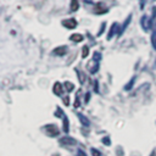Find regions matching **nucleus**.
<instances>
[{
  "label": "nucleus",
  "instance_id": "nucleus-1",
  "mask_svg": "<svg viewBox=\"0 0 156 156\" xmlns=\"http://www.w3.org/2000/svg\"><path fill=\"white\" fill-rule=\"evenodd\" d=\"M58 143H60L61 145H63V146H74V145H77V140H76L74 138L68 136V135L60 138V139H58Z\"/></svg>",
  "mask_w": 156,
  "mask_h": 156
},
{
  "label": "nucleus",
  "instance_id": "nucleus-2",
  "mask_svg": "<svg viewBox=\"0 0 156 156\" xmlns=\"http://www.w3.org/2000/svg\"><path fill=\"white\" fill-rule=\"evenodd\" d=\"M62 26L67 29H74L77 27V21L76 18H67L62 21Z\"/></svg>",
  "mask_w": 156,
  "mask_h": 156
},
{
  "label": "nucleus",
  "instance_id": "nucleus-3",
  "mask_svg": "<svg viewBox=\"0 0 156 156\" xmlns=\"http://www.w3.org/2000/svg\"><path fill=\"white\" fill-rule=\"evenodd\" d=\"M45 130L48 132V134H49L50 136H56V135H58V129H57V127H56L55 124H48V126H45Z\"/></svg>",
  "mask_w": 156,
  "mask_h": 156
},
{
  "label": "nucleus",
  "instance_id": "nucleus-4",
  "mask_svg": "<svg viewBox=\"0 0 156 156\" xmlns=\"http://www.w3.org/2000/svg\"><path fill=\"white\" fill-rule=\"evenodd\" d=\"M55 55H58V56H63V55H66V52H67V46H57V48H55L54 49V51H52Z\"/></svg>",
  "mask_w": 156,
  "mask_h": 156
},
{
  "label": "nucleus",
  "instance_id": "nucleus-5",
  "mask_svg": "<svg viewBox=\"0 0 156 156\" xmlns=\"http://www.w3.org/2000/svg\"><path fill=\"white\" fill-rule=\"evenodd\" d=\"M62 90H63V88H62V84L61 83H58V82H56L55 84H54V93L56 94V95H62Z\"/></svg>",
  "mask_w": 156,
  "mask_h": 156
},
{
  "label": "nucleus",
  "instance_id": "nucleus-6",
  "mask_svg": "<svg viewBox=\"0 0 156 156\" xmlns=\"http://www.w3.org/2000/svg\"><path fill=\"white\" fill-rule=\"evenodd\" d=\"M78 118H79V121H80V123H82V126L83 127H89V119L83 115V113H78Z\"/></svg>",
  "mask_w": 156,
  "mask_h": 156
},
{
  "label": "nucleus",
  "instance_id": "nucleus-7",
  "mask_svg": "<svg viewBox=\"0 0 156 156\" xmlns=\"http://www.w3.org/2000/svg\"><path fill=\"white\" fill-rule=\"evenodd\" d=\"M117 28H118V24H117V23H112V26H111V28H110V32H108V34H107V39H111V38H112V35L116 33Z\"/></svg>",
  "mask_w": 156,
  "mask_h": 156
},
{
  "label": "nucleus",
  "instance_id": "nucleus-8",
  "mask_svg": "<svg viewBox=\"0 0 156 156\" xmlns=\"http://www.w3.org/2000/svg\"><path fill=\"white\" fill-rule=\"evenodd\" d=\"M83 35L82 34H78V33H74L71 35V40L74 41V43H79V41H83Z\"/></svg>",
  "mask_w": 156,
  "mask_h": 156
},
{
  "label": "nucleus",
  "instance_id": "nucleus-9",
  "mask_svg": "<svg viewBox=\"0 0 156 156\" xmlns=\"http://www.w3.org/2000/svg\"><path fill=\"white\" fill-rule=\"evenodd\" d=\"M79 9L78 0H71V11H77Z\"/></svg>",
  "mask_w": 156,
  "mask_h": 156
},
{
  "label": "nucleus",
  "instance_id": "nucleus-10",
  "mask_svg": "<svg viewBox=\"0 0 156 156\" xmlns=\"http://www.w3.org/2000/svg\"><path fill=\"white\" fill-rule=\"evenodd\" d=\"M130 18H132V15H129V16H128V18H127V20L124 21V23H123V26L121 27V32H119V33H123V30H124V29L127 28V26L129 24V22H130Z\"/></svg>",
  "mask_w": 156,
  "mask_h": 156
},
{
  "label": "nucleus",
  "instance_id": "nucleus-11",
  "mask_svg": "<svg viewBox=\"0 0 156 156\" xmlns=\"http://www.w3.org/2000/svg\"><path fill=\"white\" fill-rule=\"evenodd\" d=\"M63 85H65V89H66L68 93L72 91V90L74 89V85H73V83H71V82H66Z\"/></svg>",
  "mask_w": 156,
  "mask_h": 156
},
{
  "label": "nucleus",
  "instance_id": "nucleus-12",
  "mask_svg": "<svg viewBox=\"0 0 156 156\" xmlns=\"http://www.w3.org/2000/svg\"><path fill=\"white\" fill-rule=\"evenodd\" d=\"M82 50H83V51H82V57L85 58V57L88 56V54H89V48H88V45H84Z\"/></svg>",
  "mask_w": 156,
  "mask_h": 156
},
{
  "label": "nucleus",
  "instance_id": "nucleus-13",
  "mask_svg": "<svg viewBox=\"0 0 156 156\" xmlns=\"http://www.w3.org/2000/svg\"><path fill=\"white\" fill-rule=\"evenodd\" d=\"M63 130L67 133L68 132V119H67V117H65L63 116Z\"/></svg>",
  "mask_w": 156,
  "mask_h": 156
},
{
  "label": "nucleus",
  "instance_id": "nucleus-14",
  "mask_svg": "<svg viewBox=\"0 0 156 156\" xmlns=\"http://www.w3.org/2000/svg\"><path fill=\"white\" fill-rule=\"evenodd\" d=\"M133 83H134V79H132V80H130V82H129V83H128V84L124 87V89H126V90H130V89H132Z\"/></svg>",
  "mask_w": 156,
  "mask_h": 156
},
{
  "label": "nucleus",
  "instance_id": "nucleus-15",
  "mask_svg": "<svg viewBox=\"0 0 156 156\" xmlns=\"http://www.w3.org/2000/svg\"><path fill=\"white\" fill-rule=\"evenodd\" d=\"M91 154H93V156H101L100 151H98L96 149H91Z\"/></svg>",
  "mask_w": 156,
  "mask_h": 156
},
{
  "label": "nucleus",
  "instance_id": "nucleus-16",
  "mask_svg": "<svg viewBox=\"0 0 156 156\" xmlns=\"http://www.w3.org/2000/svg\"><path fill=\"white\" fill-rule=\"evenodd\" d=\"M100 56H101L100 52H94V61H99L100 60Z\"/></svg>",
  "mask_w": 156,
  "mask_h": 156
},
{
  "label": "nucleus",
  "instance_id": "nucleus-17",
  "mask_svg": "<svg viewBox=\"0 0 156 156\" xmlns=\"http://www.w3.org/2000/svg\"><path fill=\"white\" fill-rule=\"evenodd\" d=\"M152 45H154V49H156V33L152 34Z\"/></svg>",
  "mask_w": 156,
  "mask_h": 156
},
{
  "label": "nucleus",
  "instance_id": "nucleus-18",
  "mask_svg": "<svg viewBox=\"0 0 156 156\" xmlns=\"http://www.w3.org/2000/svg\"><path fill=\"white\" fill-rule=\"evenodd\" d=\"M77 156H87V155H85V152L83 150H78L77 151Z\"/></svg>",
  "mask_w": 156,
  "mask_h": 156
},
{
  "label": "nucleus",
  "instance_id": "nucleus-19",
  "mask_svg": "<svg viewBox=\"0 0 156 156\" xmlns=\"http://www.w3.org/2000/svg\"><path fill=\"white\" fill-rule=\"evenodd\" d=\"M104 27H105V23H102V24H101V29H100V32L98 33V35H101V33L104 32Z\"/></svg>",
  "mask_w": 156,
  "mask_h": 156
},
{
  "label": "nucleus",
  "instance_id": "nucleus-20",
  "mask_svg": "<svg viewBox=\"0 0 156 156\" xmlns=\"http://www.w3.org/2000/svg\"><path fill=\"white\" fill-rule=\"evenodd\" d=\"M63 102H65L66 105H68V104H69V99H68V98H65V99H63Z\"/></svg>",
  "mask_w": 156,
  "mask_h": 156
},
{
  "label": "nucleus",
  "instance_id": "nucleus-21",
  "mask_svg": "<svg viewBox=\"0 0 156 156\" xmlns=\"http://www.w3.org/2000/svg\"><path fill=\"white\" fill-rule=\"evenodd\" d=\"M89 96H90V94H85V101L89 100Z\"/></svg>",
  "mask_w": 156,
  "mask_h": 156
},
{
  "label": "nucleus",
  "instance_id": "nucleus-22",
  "mask_svg": "<svg viewBox=\"0 0 156 156\" xmlns=\"http://www.w3.org/2000/svg\"><path fill=\"white\" fill-rule=\"evenodd\" d=\"M102 141H104V143H107V144L110 143V140H108V139H106V138H104V139H102Z\"/></svg>",
  "mask_w": 156,
  "mask_h": 156
},
{
  "label": "nucleus",
  "instance_id": "nucleus-23",
  "mask_svg": "<svg viewBox=\"0 0 156 156\" xmlns=\"http://www.w3.org/2000/svg\"><path fill=\"white\" fill-rule=\"evenodd\" d=\"M150 156H156V149H155V150L151 152V155H150Z\"/></svg>",
  "mask_w": 156,
  "mask_h": 156
},
{
  "label": "nucleus",
  "instance_id": "nucleus-24",
  "mask_svg": "<svg viewBox=\"0 0 156 156\" xmlns=\"http://www.w3.org/2000/svg\"><path fill=\"white\" fill-rule=\"evenodd\" d=\"M85 1H88V2H91V0H85Z\"/></svg>",
  "mask_w": 156,
  "mask_h": 156
}]
</instances>
